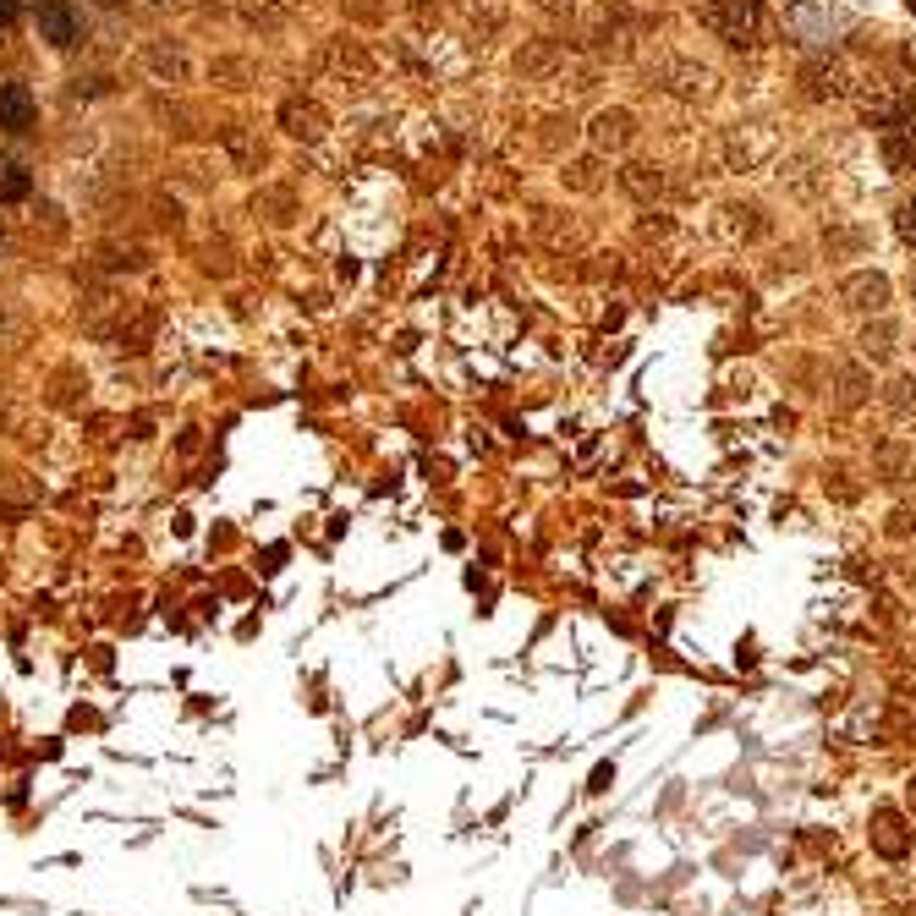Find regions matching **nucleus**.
I'll use <instances>...</instances> for the list:
<instances>
[{
	"instance_id": "obj_4",
	"label": "nucleus",
	"mask_w": 916,
	"mask_h": 916,
	"mask_svg": "<svg viewBox=\"0 0 916 916\" xmlns=\"http://www.w3.org/2000/svg\"><path fill=\"white\" fill-rule=\"evenodd\" d=\"M873 845H878L889 862H901V856L912 851V834H906V823H901L895 807H878V812H873Z\"/></svg>"
},
{
	"instance_id": "obj_1",
	"label": "nucleus",
	"mask_w": 916,
	"mask_h": 916,
	"mask_svg": "<svg viewBox=\"0 0 916 916\" xmlns=\"http://www.w3.org/2000/svg\"><path fill=\"white\" fill-rule=\"evenodd\" d=\"M697 17L725 39V44H758L764 33V17H758V0H703Z\"/></svg>"
},
{
	"instance_id": "obj_3",
	"label": "nucleus",
	"mask_w": 916,
	"mask_h": 916,
	"mask_svg": "<svg viewBox=\"0 0 916 916\" xmlns=\"http://www.w3.org/2000/svg\"><path fill=\"white\" fill-rule=\"evenodd\" d=\"M33 127H39V99H33V88H28V83H6V88H0V133L22 138V133H33Z\"/></svg>"
},
{
	"instance_id": "obj_2",
	"label": "nucleus",
	"mask_w": 916,
	"mask_h": 916,
	"mask_svg": "<svg viewBox=\"0 0 916 916\" xmlns=\"http://www.w3.org/2000/svg\"><path fill=\"white\" fill-rule=\"evenodd\" d=\"M33 28H39L44 44L66 50V44H77L83 17H77V6H66V0H39V6H33Z\"/></svg>"
},
{
	"instance_id": "obj_7",
	"label": "nucleus",
	"mask_w": 916,
	"mask_h": 916,
	"mask_svg": "<svg viewBox=\"0 0 916 916\" xmlns=\"http://www.w3.org/2000/svg\"><path fill=\"white\" fill-rule=\"evenodd\" d=\"M845 292H851V297H862L856 307H884V297H889V286H884L878 275H873V281H851Z\"/></svg>"
},
{
	"instance_id": "obj_6",
	"label": "nucleus",
	"mask_w": 916,
	"mask_h": 916,
	"mask_svg": "<svg viewBox=\"0 0 916 916\" xmlns=\"http://www.w3.org/2000/svg\"><path fill=\"white\" fill-rule=\"evenodd\" d=\"M593 138H599L604 149H610V144H625V138H631V116H625V110H610V116H599Z\"/></svg>"
},
{
	"instance_id": "obj_11",
	"label": "nucleus",
	"mask_w": 916,
	"mask_h": 916,
	"mask_svg": "<svg viewBox=\"0 0 916 916\" xmlns=\"http://www.w3.org/2000/svg\"><path fill=\"white\" fill-rule=\"evenodd\" d=\"M906 801H912V812H916V779H912V785H906Z\"/></svg>"
},
{
	"instance_id": "obj_8",
	"label": "nucleus",
	"mask_w": 916,
	"mask_h": 916,
	"mask_svg": "<svg viewBox=\"0 0 916 916\" xmlns=\"http://www.w3.org/2000/svg\"><path fill=\"white\" fill-rule=\"evenodd\" d=\"M901 236H906V242H916V203H906V209H901Z\"/></svg>"
},
{
	"instance_id": "obj_5",
	"label": "nucleus",
	"mask_w": 916,
	"mask_h": 916,
	"mask_svg": "<svg viewBox=\"0 0 916 916\" xmlns=\"http://www.w3.org/2000/svg\"><path fill=\"white\" fill-rule=\"evenodd\" d=\"M28 187H33L28 165H0V203H11V198H28Z\"/></svg>"
},
{
	"instance_id": "obj_9",
	"label": "nucleus",
	"mask_w": 916,
	"mask_h": 916,
	"mask_svg": "<svg viewBox=\"0 0 916 916\" xmlns=\"http://www.w3.org/2000/svg\"><path fill=\"white\" fill-rule=\"evenodd\" d=\"M610 779H614V768L599 764V768H593V785H588V790H610Z\"/></svg>"
},
{
	"instance_id": "obj_10",
	"label": "nucleus",
	"mask_w": 916,
	"mask_h": 916,
	"mask_svg": "<svg viewBox=\"0 0 916 916\" xmlns=\"http://www.w3.org/2000/svg\"><path fill=\"white\" fill-rule=\"evenodd\" d=\"M17 22V0H0V28H11Z\"/></svg>"
}]
</instances>
